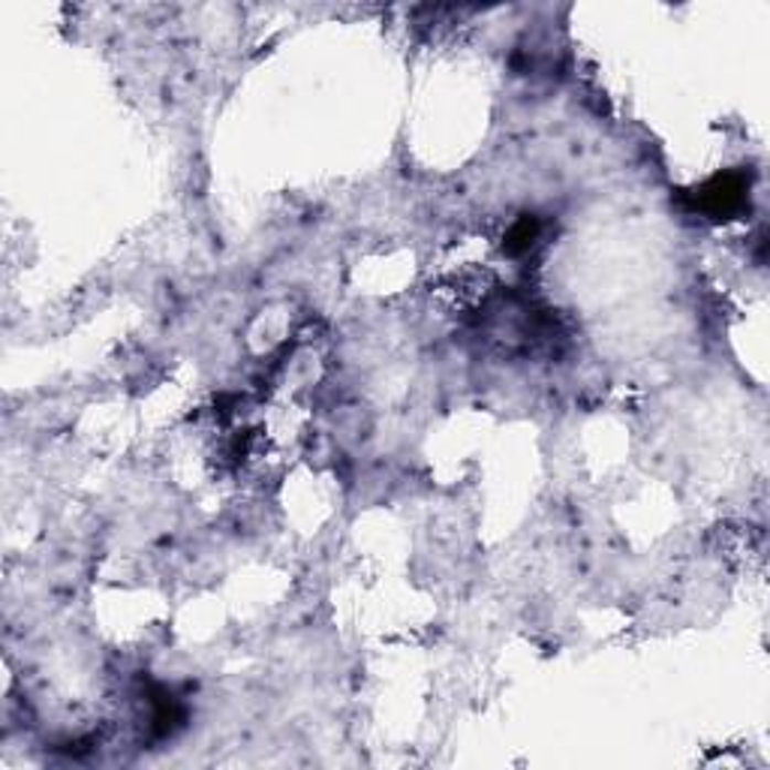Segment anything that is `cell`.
I'll return each instance as SVG.
<instances>
[{
    "label": "cell",
    "instance_id": "6da1fadb",
    "mask_svg": "<svg viewBox=\"0 0 770 770\" xmlns=\"http://www.w3.org/2000/svg\"><path fill=\"white\" fill-rule=\"evenodd\" d=\"M749 184L747 178L738 175V172H728V175L710 178L707 184L695 190V211H702L710 221H728L735 217L744 205H747Z\"/></svg>",
    "mask_w": 770,
    "mask_h": 770
},
{
    "label": "cell",
    "instance_id": "7a4b0ae2",
    "mask_svg": "<svg viewBox=\"0 0 770 770\" xmlns=\"http://www.w3.org/2000/svg\"><path fill=\"white\" fill-rule=\"evenodd\" d=\"M542 238V223L533 214H524L506 232V254L509 256H527Z\"/></svg>",
    "mask_w": 770,
    "mask_h": 770
}]
</instances>
